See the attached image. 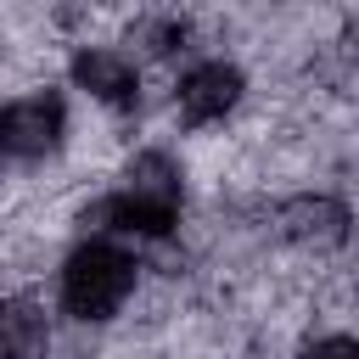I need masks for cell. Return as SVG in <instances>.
Segmentation results:
<instances>
[{
  "label": "cell",
  "mask_w": 359,
  "mask_h": 359,
  "mask_svg": "<svg viewBox=\"0 0 359 359\" xmlns=\"http://www.w3.org/2000/svg\"><path fill=\"white\" fill-rule=\"evenodd\" d=\"M180 208H185V168L168 151L146 146L118 168V185L84 208V224L118 241H163L174 236Z\"/></svg>",
  "instance_id": "1"
},
{
  "label": "cell",
  "mask_w": 359,
  "mask_h": 359,
  "mask_svg": "<svg viewBox=\"0 0 359 359\" xmlns=\"http://www.w3.org/2000/svg\"><path fill=\"white\" fill-rule=\"evenodd\" d=\"M280 230L292 241L314 247V252H331V247L348 241V202H337V196H292L280 208Z\"/></svg>",
  "instance_id": "6"
},
{
  "label": "cell",
  "mask_w": 359,
  "mask_h": 359,
  "mask_svg": "<svg viewBox=\"0 0 359 359\" xmlns=\"http://www.w3.org/2000/svg\"><path fill=\"white\" fill-rule=\"evenodd\" d=\"M241 95H247V73L224 56H202L174 79V118L185 129H213L241 107Z\"/></svg>",
  "instance_id": "4"
},
{
  "label": "cell",
  "mask_w": 359,
  "mask_h": 359,
  "mask_svg": "<svg viewBox=\"0 0 359 359\" xmlns=\"http://www.w3.org/2000/svg\"><path fill=\"white\" fill-rule=\"evenodd\" d=\"M67 129H73L67 95L50 90V84L0 101V157L6 163H45V157H56L67 146Z\"/></svg>",
  "instance_id": "3"
},
{
  "label": "cell",
  "mask_w": 359,
  "mask_h": 359,
  "mask_svg": "<svg viewBox=\"0 0 359 359\" xmlns=\"http://www.w3.org/2000/svg\"><path fill=\"white\" fill-rule=\"evenodd\" d=\"M129 45L140 56H151V62H168V56H180L191 45V22L185 17H140L129 28Z\"/></svg>",
  "instance_id": "8"
},
{
  "label": "cell",
  "mask_w": 359,
  "mask_h": 359,
  "mask_svg": "<svg viewBox=\"0 0 359 359\" xmlns=\"http://www.w3.org/2000/svg\"><path fill=\"white\" fill-rule=\"evenodd\" d=\"M135 286H140L135 247L118 241V236L90 230L84 241L67 247V258L56 269V309L67 320H79V325H107V320H118L129 309Z\"/></svg>",
  "instance_id": "2"
},
{
  "label": "cell",
  "mask_w": 359,
  "mask_h": 359,
  "mask_svg": "<svg viewBox=\"0 0 359 359\" xmlns=\"http://www.w3.org/2000/svg\"><path fill=\"white\" fill-rule=\"evenodd\" d=\"M67 84L107 112L140 107V62H135V50H118V45H79L67 56Z\"/></svg>",
  "instance_id": "5"
},
{
  "label": "cell",
  "mask_w": 359,
  "mask_h": 359,
  "mask_svg": "<svg viewBox=\"0 0 359 359\" xmlns=\"http://www.w3.org/2000/svg\"><path fill=\"white\" fill-rule=\"evenodd\" d=\"M50 342V320L34 297H0V353H39Z\"/></svg>",
  "instance_id": "7"
}]
</instances>
